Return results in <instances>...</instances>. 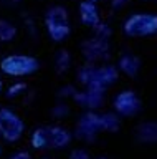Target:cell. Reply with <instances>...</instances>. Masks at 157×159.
I'll return each mask as SVG.
<instances>
[{
	"label": "cell",
	"instance_id": "1",
	"mask_svg": "<svg viewBox=\"0 0 157 159\" xmlns=\"http://www.w3.org/2000/svg\"><path fill=\"white\" fill-rule=\"evenodd\" d=\"M40 61L28 55H10L0 61V70L8 76H27L38 71Z\"/></svg>",
	"mask_w": 157,
	"mask_h": 159
},
{
	"label": "cell",
	"instance_id": "2",
	"mask_svg": "<svg viewBox=\"0 0 157 159\" xmlns=\"http://www.w3.org/2000/svg\"><path fill=\"white\" fill-rule=\"evenodd\" d=\"M45 25L53 42H63L70 35L68 13L63 7H51L45 15Z\"/></svg>",
	"mask_w": 157,
	"mask_h": 159
},
{
	"label": "cell",
	"instance_id": "3",
	"mask_svg": "<svg viewBox=\"0 0 157 159\" xmlns=\"http://www.w3.org/2000/svg\"><path fill=\"white\" fill-rule=\"evenodd\" d=\"M23 131H25V124L22 118L12 109L0 108V136L8 143H13L22 138Z\"/></svg>",
	"mask_w": 157,
	"mask_h": 159
},
{
	"label": "cell",
	"instance_id": "4",
	"mask_svg": "<svg viewBox=\"0 0 157 159\" xmlns=\"http://www.w3.org/2000/svg\"><path fill=\"white\" fill-rule=\"evenodd\" d=\"M157 30V18L155 17H147V15H139L132 17L126 25V32L131 35H146Z\"/></svg>",
	"mask_w": 157,
	"mask_h": 159
},
{
	"label": "cell",
	"instance_id": "5",
	"mask_svg": "<svg viewBox=\"0 0 157 159\" xmlns=\"http://www.w3.org/2000/svg\"><path fill=\"white\" fill-rule=\"evenodd\" d=\"M71 141V134L61 126H48V148H65Z\"/></svg>",
	"mask_w": 157,
	"mask_h": 159
},
{
	"label": "cell",
	"instance_id": "6",
	"mask_svg": "<svg viewBox=\"0 0 157 159\" xmlns=\"http://www.w3.org/2000/svg\"><path fill=\"white\" fill-rule=\"evenodd\" d=\"M17 35V27L5 18H0V42H12Z\"/></svg>",
	"mask_w": 157,
	"mask_h": 159
},
{
	"label": "cell",
	"instance_id": "7",
	"mask_svg": "<svg viewBox=\"0 0 157 159\" xmlns=\"http://www.w3.org/2000/svg\"><path fill=\"white\" fill-rule=\"evenodd\" d=\"M32 146L35 149L48 148V128H38L32 134Z\"/></svg>",
	"mask_w": 157,
	"mask_h": 159
},
{
	"label": "cell",
	"instance_id": "8",
	"mask_svg": "<svg viewBox=\"0 0 157 159\" xmlns=\"http://www.w3.org/2000/svg\"><path fill=\"white\" fill-rule=\"evenodd\" d=\"M81 18H83V22L85 23H96V20H98V15H96V8H94V5L89 3V2H85V3H81Z\"/></svg>",
	"mask_w": 157,
	"mask_h": 159
},
{
	"label": "cell",
	"instance_id": "9",
	"mask_svg": "<svg viewBox=\"0 0 157 159\" xmlns=\"http://www.w3.org/2000/svg\"><path fill=\"white\" fill-rule=\"evenodd\" d=\"M68 61H70V57L68 53L63 50V52H58L56 55V66H58V71H65L66 66H68Z\"/></svg>",
	"mask_w": 157,
	"mask_h": 159
},
{
	"label": "cell",
	"instance_id": "10",
	"mask_svg": "<svg viewBox=\"0 0 157 159\" xmlns=\"http://www.w3.org/2000/svg\"><path fill=\"white\" fill-rule=\"evenodd\" d=\"M70 159H89V156H88L85 151H81V149H76V151L71 154Z\"/></svg>",
	"mask_w": 157,
	"mask_h": 159
},
{
	"label": "cell",
	"instance_id": "11",
	"mask_svg": "<svg viewBox=\"0 0 157 159\" xmlns=\"http://www.w3.org/2000/svg\"><path fill=\"white\" fill-rule=\"evenodd\" d=\"M10 159H30V154H28L27 151H20V152L13 154Z\"/></svg>",
	"mask_w": 157,
	"mask_h": 159
},
{
	"label": "cell",
	"instance_id": "12",
	"mask_svg": "<svg viewBox=\"0 0 157 159\" xmlns=\"http://www.w3.org/2000/svg\"><path fill=\"white\" fill-rule=\"evenodd\" d=\"M2 89H3V83H2V80H0V93H2Z\"/></svg>",
	"mask_w": 157,
	"mask_h": 159
},
{
	"label": "cell",
	"instance_id": "13",
	"mask_svg": "<svg viewBox=\"0 0 157 159\" xmlns=\"http://www.w3.org/2000/svg\"><path fill=\"white\" fill-rule=\"evenodd\" d=\"M41 159H51V157H41Z\"/></svg>",
	"mask_w": 157,
	"mask_h": 159
}]
</instances>
